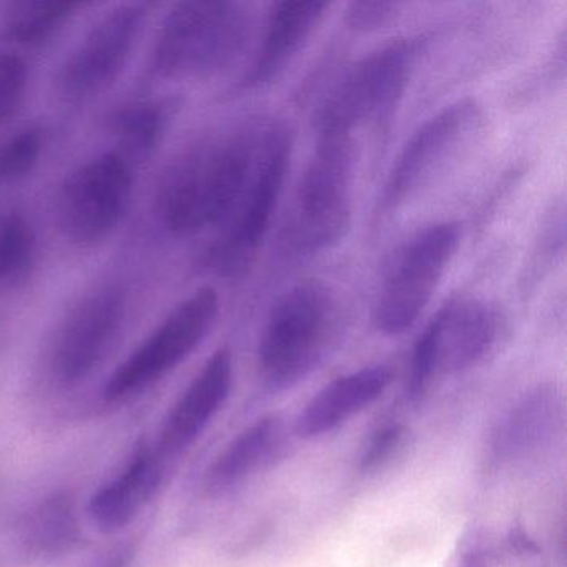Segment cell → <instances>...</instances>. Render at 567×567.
I'll list each match as a JSON object with an SVG mask.
<instances>
[{
  "instance_id": "6da1fadb",
  "label": "cell",
  "mask_w": 567,
  "mask_h": 567,
  "mask_svg": "<svg viewBox=\"0 0 567 567\" xmlns=\"http://www.w3.org/2000/svg\"><path fill=\"white\" fill-rule=\"evenodd\" d=\"M268 118H251L178 152L161 172L154 208L161 227L194 237L224 225L248 187Z\"/></svg>"
},
{
  "instance_id": "7a4b0ae2",
  "label": "cell",
  "mask_w": 567,
  "mask_h": 567,
  "mask_svg": "<svg viewBox=\"0 0 567 567\" xmlns=\"http://www.w3.org/2000/svg\"><path fill=\"white\" fill-rule=\"evenodd\" d=\"M338 324L340 305L324 281L307 278L285 290L270 308L258 341L264 386L280 393L310 377L337 340Z\"/></svg>"
},
{
  "instance_id": "3957f363",
  "label": "cell",
  "mask_w": 567,
  "mask_h": 567,
  "mask_svg": "<svg viewBox=\"0 0 567 567\" xmlns=\"http://www.w3.org/2000/svg\"><path fill=\"white\" fill-rule=\"evenodd\" d=\"M254 31L251 8L228 0H188L165 16L151 55V72L167 81H202L230 69Z\"/></svg>"
},
{
  "instance_id": "277c9868",
  "label": "cell",
  "mask_w": 567,
  "mask_h": 567,
  "mask_svg": "<svg viewBox=\"0 0 567 567\" xmlns=\"http://www.w3.org/2000/svg\"><path fill=\"white\" fill-rule=\"evenodd\" d=\"M353 135L320 134L317 151L301 175L281 247L293 257H313L340 245L353 224Z\"/></svg>"
},
{
  "instance_id": "5b68a950",
  "label": "cell",
  "mask_w": 567,
  "mask_h": 567,
  "mask_svg": "<svg viewBox=\"0 0 567 567\" xmlns=\"http://www.w3.org/2000/svg\"><path fill=\"white\" fill-rule=\"evenodd\" d=\"M424 48V38H401L351 65L318 111V135L354 137L367 125H386L406 94Z\"/></svg>"
},
{
  "instance_id": "8992f818",
  "label": "cell",
  "mask_w": 567,
  "mask_h": 567,
  "mask_svg": "<svg viewBox=\"0 0 567 567\" xmlns=\"http://www.w3.org/2000/svg\"><path fill=\"white\" fill-rule=\"evenodd\" d=\"M503 311L477 297H453L426 324L411 354L406 396L417 404L436 378L473 370L487 360L504 340Z\"/></svg>"
},
{
  "instance_id": "52a82bcc",
  "label": "cell",
  "mask_w": 567,
  "mask_h": 567,
  "mask_svg": "<svg viewBox=\"0 0 567 567\" xmlns=\"http://www.w3.org/2000/svg\"><path fill=\"white\" fill-rule=\"evenodd\" d=\"M220 313L214 287H200L175 305L102 384L105 404L117 406L151 390L188 360L210 334Z\"/></svg>"
},
{
  "instance_id": "ba28073f",
  "label": "cell",
  "mask_w": 567,
  "mask_h": 567,
  "mask_svg": "<svg viewBox=\"0 0 567 567\" xmlns=\"http://www.w3.org/2000/svg\"><path fill=\"white\" fill-rule=\"evenodd\" d=\"M461 237V224L437 221L398 248L374 301L373 323L381 334L400 337L416 324L443 281Z\"/></svg>"
},
{
  "instance_id": "9c48e42d",
  "label": "cell",
  "mask_w": 567,
  "mask_h": 567,
  "mask_svg": "<svg viewBox=\"0 0 567 567\" xmlns=\"http://www.w3.org/2000/svg\"><path fill=\"white\" fill-rule=\"evenodd\" d=\"M486 125L483 105L460 99L427 118L404 145L384 182L378 215H390L436 184L476 144Z\"/></svg>"
},
{
  "instance_id": "30bf717a",
  "label": "cell",
  "mask_w": 567,
  "mask_h": 567,
  "mask_svg": "<svg viewBox=\"0 0 567 567\" xmlns=\"http://www.w3.org/2000/svg\"><path fill=\"white\" fill-rule=\"evenodd\" d=\"M291 154L293 131L290 125L268 118L254 175L208 255L218 274L240 275L254 264L284 194Z\"/></svg>"
},
{
  "instance_id": "8fae6325",
  "label": "cell",
  "mask_w": 567,
  "mask_h": 567,
  "mask_svg": "<svg viewBox=\"0 0 567 567\" xmlns=\"http://www.w3.org/2000/svg\"><path fill=\"white\" fill-rule=\"evenodd\" d=\"M127 293L115 284L99 285L79 298L55 330L48 373L62 390L94 377L117 344L127 318Z\"/></svg>"
},
{
  "instance_id": "7c38bea8",
  "label": "cell",
  "mask_w": 567,
  "mask_h": 567,
  "mask_svg": "<svg viewBox=\"0 0 567 567\" xmlns=\"http://www.w3.org/2000/svg\"><path fill=\"white\" fill-rule=\"evenodd\" d=\"M134 167L121 152L95 155L71 172L58 195V217L65 238L95 247L112 237L131 208Z\"/></svg>"
},
{
  "instance_id": "4fadbf2b",
  "label": "cell",
  "mask_w": 567,
  "mask_h": 567,
  "mask_svg": "<svg viewBox=\"0 0 567 567\" xmlns=\"http://www.w3.org/2000/svg\"><path fill=\"white\" fill-rule=\"evenodd\" d=\"M147 18V6L135 2L105 12L62 62L55 78L61 97L81 104L112 87L131 62Z\"/></svg>"
},
{
  "instance_id": "5bb4252c",
  "label": "cell",
  "mask_w": 567,
  "mask_h": 567,
  "mask_svg": "<svg viewBox=\"0 0 567 567\" xmlns=\"http://www.w3.org/2000/svg\"><path fill=\"white\" fill-rule=\"evenodd\" d=\"M234 388V357L228 348L215 351L184 393L172 404L155 440L158 453L174 463L220 413Z\"/></svg>"
},
{
  "instance_id": "9a60e30c",
  "label": "cell",
  "mask_w": 567,
  "mask_h": 567,
  "mask_svg": "<svg viewBox=\"0 0 567 567\" xmlns=\"http://www.w3.org/2000/svg\"><path fill=\"white\" fill-rule=\"evenodd\" d=\"M171 463L152 441L128 454L121 470L95 489L87 503L89 520L102 533H117L134 523L158 496Z\"/></svg>"
},
{
  "instance_id": "2e32d148",
  "label": "cell",
  "mask_w": 567,
  "mask_h": 567,
  "mask_svg": "<svg viewBox=\"0 0 567 567\" xmlns=\"http://www.w3.org/2000/svg\"><path fill=\"white\" fill-rule=\"evenodd\" d=\"M563 421L564 400L556 384L544 383L526 391L491 431L487 466L501 470L540 453L553 443Z\"/></svg>"
},
{
  "instance_id": "e0dca14e",
  "label": "cell",
  "mask_w": 567,
  "mask_h": 567,
  "mask_svg": "<svg viewBox=\"0 0 567 567\" xmlns=\"http://www.w3.org/2000/svg\"><path fill=\"white\" fill-rule=\"evenodd\" d=\"M330 9L328 2L315 0H287L271 6L260 49L238 89L244 92L264 91L278 81L307 48Z\"/></svg>"
},
{
  "instance_id": "ac0fdd59",
  "label": "cell",
  "mask_w": 567,
  "mask_h": 567,
  "mask_svg": "<svg viewBox=\"0 0 567 567\" xmlns=\"http://www.w3.org/2000/svg\"><path fill=\"white\" fill-rule=\"evenodd\" d=\"M82 543L81 509L71 491L59 489L29 504L12 526V549L25 566H49Z\"/></svg>"
},
{
  "instance_id": "d6986e66",
  "label": "cell",
  "mask_w": 567,
  "mask_h": 567,
  "mask_svg": "<svg viewBox=\"0 0 567 567\" xmlns=\"http://www.w3.org/2000/svg\"><path fill=\"white\" fill-rule=\"evenodd\" d=\"M290 444V431L284 417L278 414L258 417L208 464L202 477L205 494L227 496L251 477L277 466L287 456Z\"/></svg>"
},
{
  "instance_id": "ffe728a7",
  "label": "cell",
  "mask_w": 567,
  "mask_h": 567,
  "mask_svg": "<svg viewBox=\"0 0 567 567\" xmlns=\"http://www.w3.org/2000/svg\"><path fill=\"white\" fill-rule=\"evenodd\" d=\"M391 381L393 371L386 364H371L334 378L305 404L295 420V436L315 440L338 430L377 403Z\"/></svg>"
},
{
  "instance_id": "44dd1931",
  "label": "cell",
  "mask_w": 567,
  "mask_h": 567,
  "mask_svg": "<svg viewBox=\"0 0 567 567\" xmlns=\"http://www.w3.org/2000/svg\"><path fill=\"white\" fill-rule=\"evenodd\" d=\"M178 107L175 99H147L121 105L107 122L117 152L131 162L154 154L171 131Z\"/></svg>"
},
{
  "instance_id": "7402d4cb",
  "label": "cell",
  "mask_w": 567,
  "mask_h": 567,
  "mask_svg": "<svg viewBox=\"0 0 567 567\" xmlns=\"http://www.w3.org/2000/svg\"><path fill=\"white\" fill-rule=\"evenodd\" d=\"M34 225L19 210L0 212V290L24 287L38 265Z\"/></svg>"
},
{
  "instance_id": "603a6c76",
  "label": "cell",
  "mask_w": 567,
  "mask_h": 567,
  "mask_svg": "<svg viewBox=\"0 0 567 567\" xmlns=\"http://www.w3.org/2000/svg\"><path fill=\"white\" fill-rule=\"evenodd\" d=\"M84 8V2L78 0H39L14 6L4 24V38L22 48H41Z\"/></svg>"
},
{
  "instance_id": "cb8c5ba5",
  "label": "cell",
  "mask_w": 567,
  "mask_h": 567,
  "mask_svg": "<svg viewBox=\"0 0 567 567\" xmlns=\"http://www.w3.org/2000/svg\"><path fill=\"white\" fill-rule=\"evenodd\" d=\"M564 254H566V204L563 197H557L544 212L529 257L520 274L519 290L524 298H529L539 290L540 285L564 260Z\"/></svg>"
},
{
  "instance_id": "d4e9b609",
  "label": "cell",
  "mask_w": 567,
  "mask_h": 567,
  "mask_svg": "<svg viewBox=\"0 0 567 567\" xmlns=\"http://www.w3.org/2000/svg\"><path fill=\"white\" fill-rule=\"evenodd\" d=\"M45 147L41 127H25L0 144V185H11L34 172Z\"/></svg>"
},
{
  "instance_id": "484cf974",
  "label": "cell",
  "mask_w": 567,
  "mask_h": 567,
  "mask_svg": "<svg viewBox=\"0 0 567 567\" xmlns=\"http://www.w3.org/2000/svg\"><path fill=\"white\" fill-rule=\"evenodd\" d=\"M564 79H566V32L563 31L549 59L511 95V105L527 107L536 104L547 95H553V92L564 84Z\"/></svg>"
},
{
  "instance_id": "4316f807",
  "label": "cell",
  "mask_w": 567,
  "mask_h": 567,
  "mask_svg": "<svg viewBox=\"0 0 567 567\" xmlns=\"http://www.w3.org/2000/svg\"><path fill=\"white\" fill-rule=\"evenodd\" d=\"M29 68L21 55L0 51V125L11 121L25 99Z\"/></svg>"
},
{
  "instance_id": "83f0119b",
  "label": "cell",
  "mask_w": 567,
  "mask_h": 567,
  "mask_svg": "<svg viewBox=\"0 0 567 567\" xmlns=\"http://www.w3.org/2000/svg\"><path fill=\"white\" fill-rule=\"evenodd\" d=\"M404 4L401 2H350L344 11V24L350 31L371 34L393 24L400 18Z\"/></svg>"
},
{
  "instance_id": "f1b7e54d",
  "label": "cell",
  "mask_w": 567,
  "mask_h": 567,
  "mask_svg": "<svg viewBox=\"0 0 567 567\" xmlns=\"http://www.w3.org/2000/svg\"><path fill=\"white\" fill-rule=\"evenodd\" d=\"M406 433V427L400 423L384 424L380 430L374 431L361 454V473H374L384 464L390 463L391 457L403 446Z\"/></svg>"
},
{
  "instance_id": "f546056e",
  "label": "cell",
  "mask_w": 567,
  "mask_h": 567,
  "mask_svg": "<svg viewBox=\"0 0 567 567\" xmlns=\"http://www.w3.org/2000/svg\"><path fill=\"white\" fill-rule=\"evenodd\" d=\"M494 559L496 549L489 534L481 527H471L457 540L446 567H491Z\"/></svg>"
},
{
  "instance_id": "4dcf8cb0",
  "label": "cell",
  "mask_w": 567,
  "mask_h": 567,
  "mask_svg": "<svg viewBox=\"0 0 567 567\" xmlns=\"http://www.w3.org/2000/svg\"><path fill=\"white\" fill-rule=\"evenodd\" d=\"M137 557L138 544L135 540H124L102 550L81 567H135Z\"/></svg>"
},
{
  "instance_id": "1f68e13d",
  "label": "cell",
  "mask_w": 567,
  "mask_h": 567,
  "mask_svg": "<svg viewBox=\"0 0 567 567\" xmlns=\"http://www.w3.org/2000/svg\"><path fill=\"white\" fill-rule=\"evenodd\" d=\"M507 543H509L511 550H516V553L520 554L537 553L539 550L536 543L524 533L523 527H516V529L513 527L509 537H507Z\"/></svg>"
}]
</instances>
